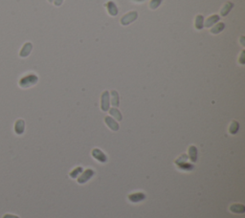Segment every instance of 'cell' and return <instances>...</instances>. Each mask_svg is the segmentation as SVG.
<instances>
[{
  "label": "cell",
  "mask_w": 245,
  "mask_h": 218,
  "mask_svg": "<svg viewBox=\"0 0 245 218\" xmlns=\"http://www.w3.org/2000/svg\"><path fill=\"white\" fill-rule=\"evenodd\" d=\"M37 82H38V78H37V76H35V75H29V76H27V77H25V78H22V79L20 80L19 84H20L21 87L26 88V87H29V86H31V85L36 84Z\"/></svg>",
  "instance_id": "1"
},
{
  "label": "cell",
  "mask_w": 245,
  "mask_h": 218,
  "mask_svg": "<svg viewBox=\"0 0 245 218\" xmlns=\"http://www.w3.org/2000/svg\"><path fill=\"white\" fill-rule=\"evenodd\" d=\"M137 13L136 11H131V13L127 14L124 17H122L121 19V24L122 25H128L129 23L133 22L137 18Z\"/></svg>",
  "instance_id": "2"
},
{
  "label": "cell",
  "mask_w": 245,
  "mask_h": 218,
  "mask_svg": "<svg viewBox=\"0 0 245 218\" xmlns=\"http://www.w3.org/2000/svg\"><path fill=\"white\" fill-rule=\"evenodd\" d=\"M92 155H93V157L96 160H98L99 162H101V163H105L106 161H107V157L105 156V154L103 151L100 150V149H98V148L93 149Z\"/></svg>",
  "instance_id": "3"
},
{
  "label": "cell",
  "mask_w": 245,
  "mask_h": 218,
  "mask_svg": "<svg viewBox=\"0 0 245 218\" xmlns=\"http://www.w3.org/2000/svg\"><path fill=\"white\" fill-rule=\"evenodd\" d=\"M94 175V170L92 169H86L82 175L78 179V183H80V184H83V183H86L88 180H90V178Z\"/></svg>",
  "instance_id": "4"
},
{
  "label": "cell",
  "mask_w": 245,
  "mask_h": 218,
  "mask_svg": "<svg viewBox=\"0 0 245 218\" xmlns=\"http://www.w3.org/2000/svg\"><path fill=\"white\" fill-rule=\"evenodd\" d=\"M101 107L103 111H107L109 109V94L107 91H105L102 94V103Z\"/></svg>",
  "instance_id": "5"
},
{
  "label": "cell",
  "mask_w": 245,
  "mask_h": 218,
  "mask_svg": "<svg viewBox=\"0 0 245 218\" xmlns=\"http://www.w3.org/2000/svg\"><path fill=\"white\" fill-rule=\"evenodd\" d=\"M145 198H146V195H145L143 192H136V193H132L128 196V199L133 202V203H137L140 201H143Z\"/></svg>",
  "instance_id": "6"
},
{
  "label": "cell",
  "mask_w": 245,
  "mask_h": 218,
  "mask_svg": "<svg viewBox=\"0 0 245 218\" xmlns=\"http://www.w3.org/2000/svg\"><path fill=\"white\" fill-rule=\"evenodd\" d=\"M105 123L107 124V126H109V128L110 129H112L113 131H117L119 129V124L112 119V118H110V117H105Z\"/></svg>",
  "instance_id": "7"
},
{
  "label": "cell",
  "mask_w": 245,
  "mask_h": 218,
  "mask_svg": "<svg viewBox=\"0 0 245 218\" xmlns=\"http://www.w3.org/2000/svg\"><path fill=\"white\" fill-rule=\"evenodd\" d=\"M230 211L234 213H243L245 211V207L240 204H234L230 207Z\"/></svg>",
  "instance_id": "8"
},
{
  "label": "cell",
  "mask_w": 245,
  "mask_h": 218,
  "mask_svg": "<svg viewBox=\"0 0 245 218\" xmlns=\"http://www.w3.org/2000/svg\"><path fill=\"white\" fill-rule=\"evenodd\" d=\"M106 8H107V11H108V13H109L110 16H117V14H118V10H117L116 5H115L112 1H110V2H108V3L106 4Z\"/></svg>",
  "instance_id": "9"
},
{
  "label": "cell",
  "mask_w": 245,
  "mask_h": 218,
  "mask_svg": "<svg viewBox=\"0 0 245 218\" xmlns=\"http://www.w3.org/2000/svg\"><path fill=\"white\" fill-rule=\"evenodd\" d=\"M189 154H190V159L192 160V162H196L197 160V149L194 145H192L189 148Z\"/></svg>",
  "instance_id": "10"
},
{
  "label": "cell",
  "mask_w": 245,
  "mask_h": 218,
  "mask_svg": "<svg viewBox=\"0 0 245 218\" xmlns=\"http://www.w3.org/2000/svg\"><path fill=\"white\" fill-rule=\"evenodd\" d=\"M15 129H16V132L17 134H19V135L23 133V131H24V122L22 120H18L16 122V123Z\"/></svg>",
  "instance_id": "11"
},
{
  "label": "cell",
  "mask_w": 245,
  "mask_h": 218,
  "mask_svg": "<svg viewBox=\"0 0 245 218\" xmlns=\"http://www.w3.org/2000/svg\"><path fill=\"white\" fill-rule=\"evenodd\" d=\"M219 20V16H211L207 19L206 23H205V26L206 27H210L212 25H214L216 22H217Z\"/></svg>",
  "instance_id": "12"
},
{
  "label": "cell",
  "mask_w": 245,
  "mask_h": 218,
  "mask_svg": "<svg viewBox=\"0 0 245 218\" xmlns=\"http://www.w3.org/2000/svg\"><path fill=\"white\" fill-rule=\"evenodd\" d=\"M195 28L198 30H201L203 28V16H197L195 19Z\"/></svg>",
  "instance_id": "13"
},
{
  "label": "cell",
  "mask_w": 245,
  "mask_h": 218,
  "mask_svg": "<svg viewBox=\"0 0 245 218\" xmlns=\"http://www.w3.org/2000/svg\"><path fill=\"white\" fill-rule=\"evenodd\" d=\"M232 8H233V3H230V2L227 3L223 8H222V10H221V15L223 16H227L229 11L232 10Z\"/></svg>",
  "instance_id": "14"
},
{
  "label": "cell",
  "mask_w": 245,
  "mask_h": 218,
  "mask_svg": "<svg viewBox=\"0 0 245 218\" xmlns=\"http://www.w3.org/2000/svg\"><path fill=\"white\" fill-rule=\"evenodd\" d=\"M223 28H224V24L223 23H218V24L216 25V26H215L213 29L211 30V33H220L222 30H223Z\"/></svg>",
  "instance_id": "15"
},
{
  "label": "cell",
  "mask_w": 245,
  "mask_h": 218,
  "mask_svg": "<svg viewBox=\"0 0 245 218\" xmlns=\"http://www.w3.org/2000/svg\"><path fill=\"white\" fill-rule=\"evenodd\" d=\"M238 123L237 122L234 121V122H232L231 126H230L229 131H230L231 134H236V133L238 132Z\"/></svg>",
  "instance_id": "16"
},
{
  "label": "cell",
  "mask_w": 245,
  "mask_h": 218,
  "mask_svg": "<svg viewBox=\"0 0 245 218\" xmlns=\"http://www.w3.org/2000/svg\"><path fill=\"white\" fill-rule=\"evenodd\" d=\"M109 112H110V114L112 115V116H114L118 121H121V120H122V115H121V113H120V111H119L118 109H116V108H111Z\"/></svg>",
  "instance_id": "17"
},
{
  "label": "cell",
  "mask_w": 245,
  "mask_h": 218,
  "mask_svg": "<svg viewBox=\"0 0 245 218\" xmlns=\"http://www.w3.org/2000/svg\"><path fill=\"white\" fill-rule=\"evenodd\" d=\"M111 94H112V97H113V99H112V105H114V106H118L119 105V96H118V93L116 91H112L111 92Z\"/></svg>",
  "instance_id": "18"
},
{
  "label": "cell",
  "mask_w": 245,
  "mask_h": 218,
  "mask_svg": "<svg viewBox=\"0 0 245 218\" xmlns=\"http://www.w3.org/2000/svg\"><path fill=\"white\" fill-rule=\"evenodd\" d=\"M162 0H151L150 3H149V6H150V9H157L159 7V5L161 4Z\"/></svg>",
  "instance_id": "19"
},
{
  "label": "cell",
  "mask_w": 245,
  "mask_h": 218,
  "mask_svg": "<svg viewBox=\"0 0 245 218\" xmlns=\"http://www.w3.org/2000/svg\"><path fill=\"white\" fill-rule=\"evenodd\" d=\"M82 171V168L81 167H77V168H75V169L71 172V173H70V176H71L72 178H77V176L79 175Z\"/></svg>",
  "instance_id": "20"
},
{
  "label": "cell",
  "mask_w": 245,
  "mask_h": 218,
  "mask_svg": "<svg viewBox=\"0 0 245 218\" xmlns=\"http://www.w3.org/2000/svg\"><path fill=\"white\" fill-rule=\"evenodd\" d=\"M3 218H19V217L16 215H13V214H5Z\"/></svg>",
  "instance_id": "21"
},
{
  "label": "cell",
  "mask_w": 245,
  "mask_h": 218,
  "mask_svg": "<svg viewBox=\"0 0 245 218\" xmlns=\"http://www.w3.org/2000/svg\"><path fill=\"white\" fill-rule=\"evenodd\" d=\"M62 1H63V0H56V1H55V4L57 5V6H60V5L62 3Z\"/></svg>",
  "instance_id": "22"
},
{
  "label": "cell",
  "mask_w": 245,
  "mask_h": 218,
  "mask_svg": "<svg viewBox=\"0 0 245 218\" xmlns=\"http://www.w3.org/2000/svg\"><path fill=\"white\" fill-rule=\"evenodd\" d=\"M49 1H50V2H52V1H53V0H49Z\"/></svg>",
  "instance_id": "23"
}]
</instances>
